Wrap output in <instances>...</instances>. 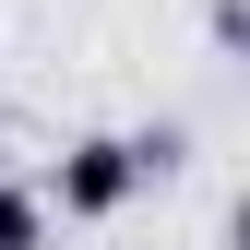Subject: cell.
Segmentation results:
<instances>
[{
    "instance_id": "cell-1",
    "label": "cell",
    "mask_w": 250,
    "mask_h": 250,
    "mask_svg": "<svg viewBox=\"0 0 250 250\" xmlns=\"http://www.w3.org/2000/svg\"><path fill=\"white\" fill-rule=\"evenodd\" d=\"M167 131H83V143H60V167H48V227H107V214H131L155 179H167Z\"/></svg>"
},
{
    "instance_id": "cell-2",
    "label": "cell",
    "mask_w": 250,
    "mask_h": 250,
    "mask_svg": "<svg viewBox=\"0 0 250 250\" xmlns=\"http://www.w3.org/2000/svg\"><path fill=\"white\" fill-rule=\"evenodd\" d=\"M0 250H48V191L0 179Z\"/></svg>"
}]
</instances>
